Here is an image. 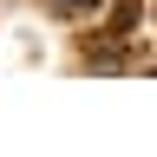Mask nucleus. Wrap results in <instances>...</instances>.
I'll return each instance as SVG.
<instances>
[{
    "label": "nucleus",
    "mask_w": 157,
    "mask_h": 157,
    "mask_svg": "<svg viewBox=\"0 0 157 157\" xmlns=\"http://www.w3.org/2000/svg\"><path fill=\"white\" fill-rule=\"evenodd\" d=\"M105 0H52V13H98Z\"/></svg>",
    "instance_id": "1"
}]
</instances>
